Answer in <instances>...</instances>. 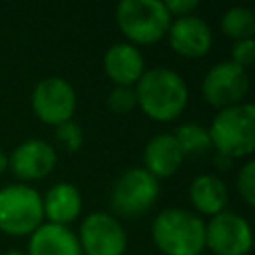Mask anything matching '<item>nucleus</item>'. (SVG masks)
Here are the masks:
<instances>
[{
	"instance_id": "obj_9",
	"label": "nucleus",
	"mask_w": 255,
	"mask_h": 255,
	"mask_svg": "<svg viewBox=\"0 0 255 255\" xmlns=\"http://www.w3.org/2000/svg\"><path fill=\"white\" fill-rule=\"evenodd\" d=\"M32 108L36 116L46 124L58 126L72 120L76 110L74 86L60 76H48L40 80L32 92Z\"/></svg>"
},
{
	"instance_id": "obj_19",
	"label": "nucleus",
	"mask_w": 255,
	"mask_h": 255,
	"mask_svg": "<svg viewBox=\"0 0 255 255\" xmlns=\"http://www.w3.org/2000/svg\"><path fill=\"white\" fill-rule=\"evenodd\" d=\"M225 36L237 40H249L255 34V14L249 6H231L219 22Z\"/></svg>"
},
{
	"instance_id": "obj_6",
	"label": "nucleus",
	"mask_w": 255,
	"mask_h": 255,
	"mask_svg": "<svg viewBox=\"0 0 255 255\" xmlns=\"http://www.w3.org/2000/svg\"><path fill=\"white\" fill-rule=\"evenodd\" d=\"M159 195V181L143 167L126 169L112 187V207L118 215L137 217L155 203Z\"/></svg>"
},
{
	"instance_id": "obj_14",
	"label": "nucleus",
	"mask_w": 255,
	"mask_h": 255,
	"mask_svg": "<svg viewBox=\"0 0 255 255\" xmlns=\"http://www.w3.org/2000/svg\"><path fill=\"white\" fill-rule=\"evenodd\" d=\"M28 255H84L78 235L68 225L40 223L28 241Z\"/></svg>"
},
{
	"instance_id": "obj_3",
	"label": "nucleus",
	"mask_w": 255,
	"mask_h": 255,
	"mask_svg": "<svg viewBox=\"0 0 255 255\" xmlns=\"http://www.w3.org/2000/svg\"><path fill=\"white\" fill-rule=\"evenodd\" d=\"M211 145L227 157H243L255 149V106L241 102L221 108L207 128Z\"/></svg>"
},
{
	"instance_id": "obj_21",
	"label": "nucleus",
	"mask_w": 255,
	"mask_h": 255,
	"mask_svg": "<svg viewBox=\"0 0 255 255\" xmlns=\"http://www.w3.org/2000/svg\"><path fill=\"white\" fill-rule=\"evenodd\" d=\"M54 137H56V141L66 151H78L82 147V141H84L82 128L76 122H72V120L58 124L56 126V131H54Z\"/></svg>"
},
{
	"instance_id": "obj_27",
	"label": "nucleus",
	"mask_w": 255,
	"mask_h": 255,
	"mask_svg": "<svg viewBox=\"0 0 255 255\" xmlns=\"http://www.w3.org/2000/svg\"><path fill=\"white\" fill-rule=\"evenodd\" d=\"M4 255H26V253H22V251H18V249H10V251H6Z\"/></svg>"
},
{
	"instance_id": "obj_26",
	"label": "nucleus",
	"mask_w": 255,
	"mask_h": 255,
	"mask_svg": "<svg viewBox=\"0 0 255 255\" xmlns=\"http://www.w3.org/2000/svg\"><path fill=\"white\" fill-rule=\"evenodd\" d=\"M6 167H8V155L0 149V175L6 171Z\"/></svg>"
},
{
	"instance_id": "obj_10",
	"label": "nucleus",
	"mask_w": 255,
	"mask_h": 255,
	"mask_svg": "<svg viewBox=\"0 0 255 255\" xmlns=\"http://www.w3.org/2000/svg\"><path fill=\"white\" fill-rule=\"evenodd\" d=\"M205 245L213 255H245L251 249V227L235 211H221L205 223Z\"/></svg>"
},
{
	"instance_id": "obj_8",
	"label": "nucleus",
	"mask_w": 255,
	"mask_h": 255,
	"mask_svg": "<svg viewBox=\"0 0 255 255\" xmlns=\"http://www.w3.org/2000/svg\"><path fill=\"white\" fill-rule=\"evenodd\" d=\"M247 90H249L247 70L233 64L231 60L213 64L201 80L203 98L217 108H229L241 104Z\"/></svg>"
},
{
	"instance_id": "obj_25",
	"label": "nucleus",
	"mask_w": 255,
	"mask_h": 255,
	"mask_svg": "<svg viewBox=\"0 0 255 255\" xmlns=\"http://www.w3.org/2000/svg\"><path fill=\"white\" fill-rule=\"evenodd\" d=\"M213 163H215L219 169H229V167H231V163H233V159H231V157H227V155H223V153H217V151H215Z\"/></svg>"
},
{
	"instance_id": "obj_17",
	"label": "nucleus",
	"mask_w": 255,
	"mask_h": 255,
	"mask_svg": "<svg viewBox=\"0 0 255 255\" xmlns=\"http://www.w3.org/2000/svg\"><path fill=\"white\" fill-rule=\"evenodd\" d=\"M189 199L199 213L217 215L225 211L229 193L225 181L215 173H201L189 185Z\"/></svg>"
},
{
	"instance_id": "obj_16",
	"label": "nucleus",
	"mask_w": 255,
	"mask_h": 255,
	"mask_svg": "<svg viewBox=\"0 0 255 255\" xmlns=\"http://www.w3.org/2000/svg\"><path fill=\"white\" fill-rule=\"evenodd\" d=\"M42 209H44V217H48L50 223L66 225L80 215L82 195L74 183L58 181L42 197Z\"/></svg>"
},
{
	"instance_id": "obj_11",
	"label": "nucleus",
	"mask_w": 255,
	"mask_h": 255,
	"mask_svg": "<svg viewBox=\"0 0 255 255\" xmlns=\"http://www.w3.org/2000/svg\"><path fill=\"white\" fill-rule=\"evenodd\" d=\"M165 36L169 38V46L177 54L189 58L207 54L213 42L211 26L207 24V20L195 14H187L171 20Z\"/></svg>"
},
{
	"instance_id": "obj_4",
	"label": "nucleus",
	"mask_w": 255,
	"mask_h": 255,
	"mask_svg": "<svg viewBox=\"0 0 255 255\" xmlns=\"http://www.w3.org/2000/svg\"><path fill=\"white\" fill-rule=\"evenodd\" d=\"M116 20L129 44H153L167 34L171 16L159 0H122Z\"/></svg>"
},
{
	"instance_id": "obj_7",
	"label": "nucleus",
	"mask_w": 255,
	"mask_h": 255,
	"mask_svg": "<svg viewBox=\"0 0 255 255\" xmlns=\"http://www.w3.org/2000/svg\"><path fill=\"white\" fill-rule=\"evenodd\" d=\"M78 241L84 255H124L128 247L124 225L106 211H94L84 217Z\"/></svg>"
},
{
	"instance_id": "obj_18",
	"label": "nucleus",
	"mask_w": 255,
	"mask_h": 255,
	"mask_svg": "<svg viewBox=\"0 0 255 255\" xmlns=\"http://www.w3.org/2000/svg\"><path fill=\"white\" fill-rule=\"evenodd\" d=\"M173 137L177 139L183 157H189V159H199V157L207 155L213 149L207 128L201 126V124H197V122H185V124H181L175 129Z\"/></svg>"
},
{
	"instance_id": "obj_15",
	"label": "nucleus",
	"mask_w": 255,
	"mask_h": 255,
	"mask_svg": "<svg viewBox=\"0 0 255 255\" xmlns=\"http://www.w3.org/2000/svg\"><path fill=\"white\" fill-rule=\"evenodd\" d=\"M183 159L185 157H183L181 147H179L177 139L173 137V133L153 135L143 149V163H145L143 169L149 171L157 181L173 175L179 169Z\"/></svg>"
},
{
	"instance_id": "obj_23",
	"label": "nucleus",
	"mask_w": 255,
	"mask_h": 255,
	"mask_svg": "<svg viewBox=\"0 0 255 255\" xmlns=\"http://www.w3.org/2000/svg\"><path fill=\"white\" fill-rule=\"evenodd\" d=\"M253 56H255V42L253 38L249 40H237L231 48V62L241 66V68H249L251 62H253Z\"/></svg>"
},
{
	"instance_id": "obj_20",
	"label": "nucleus",
	"mask_w": 255,
	"mask_h": 255,
	"mask_svg": "<svg viewBox=\"0 0 255 255\" xmlns=\"http://www.w3.org/2000/svg\"><path fill=\"white\" fill-rule=\"evenodd\" d=\"M137 106L133 86H114L108 94V108L114 114H128Z\"/></svg>"
},
{
	"instance_id": "obj_5",
	"label": "nucleus",
	"mask_w": 255,
	"mask_h": 255,
	"mask_svg": "<svg viewBox=\"0 0 255 255\" xmlns=\"http://www.w3.org/2000/svg\"><path fill=\"white\" fill-rule=\"evenodd\" d=\"M44 219L42 195L26 183L0 189V229L10 235H28Z\"/></svg>"
},
{
	"instance_id": "obj_2",
	"label": "nucleus",
	"mask_w": 255,
	"mask_h": 255,
	"mask_svg": "<svg viewBox=\"0 0 255 255\" xmlns=\"http://www.w3.org/2000/svg\"><path fill=\"white\" fill-rule=\"evenodd\" d=\"M151 237L165 255H199L205 247V221L187 209L165 207L151 223Z\"/></svg>"
},
{
	"instance_id": "obj_22",
	"label": "nucleus",
	"mask_w": 255,
	"mask_h": 255,
	"mask_svg": "<svg viewBox=\"0 0 255 255\" xmlns=\"http://www.w3.org/2000/svg\"><path fill=\"white\" fill-rule=\"evenodd\" d=\"M237 189L247 205L255 203V161H247L237 173Z\"/></svg>"
},
{
	"instance_id": "obj_12",
	"label": "nucleus",
	"mask_w": 255,
	"mask_h": 255,
	"mask_svg": "<svg viewBox=\"0 0 255 255\" xmlns=\"http://www.w3.org/2000/svg\"><path fill=\"white\" fill-rule=\"evenodd\" d=\"M56 165V151L44 139H26L22 141L8 157V167L18 179L32 181L48 175Z\"/></svg>"
},
{
	"instance_id": "obj_1",
	"label": "nucleus",
	"mask_w": 255,
	"mask_h": 255,
	"mask_svg": "<svg viewBox=\"0 0 255 255\" xmlns=\"http://www.w3.org/2000/svg\"><path fill=\"white\" fill-rule=\"evenodd\" d=\"M137 106L153 120H173L187 104V84L171 68L157 66L141 74L133 86Z\"/></svg>"
},
{
	"instance_id": "obj_24",
	"label": "nucleus",
	"mask_w": 255,
	"mask_h": 255,
	"mask_svg": "<svg viewBox=\"0 0 255 255\" xmlns=\"http://www.w3.org/2000/svg\"><path fill=\"white\" fill-rule=\"evenodd\" d=\"M163 6H165V10L169 12V16H187V14H191L197 6H199V0H167V2H163Z\"/></svg>"
},
{
	"instance_id": "obj_13",
	"label": "nucleus",
	"mask_w": 255,
	"mask_h": 255,
	"mask_svg": "<svg viewBox=\"0 0 255 255\" xmlns=\"http://www.w3.org/2000/svg\"><path fill=\"white\" fill-rule=\"evenodd\" d=\"M104 70L116 86H133L145 72V60L137 46L116 42L104 54Z\"/></svg>"
}]
</instances>
